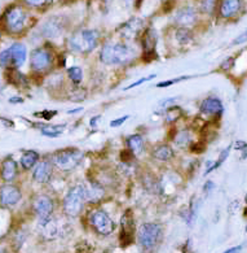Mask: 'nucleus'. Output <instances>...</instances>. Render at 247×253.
Returning <instances> with one entry per match:
<instances>
[{"instance_id": "nucleus-31", "label": "nucleus", "mask_w": 247, "mask_h": 253, "mask_svg": "<svg viewBox=\"0 0 247 253\" xmlns=\"http://www.w3.org/2000/svg\"><path fill=\"white\" fill-rule=\"evenodd\" d=\"M181 115V109L178 105H172L167 109V113H166V120H167L168 124H174L180 118Z\"/></svg>"}, {"instance_id": "nucleus-43", "label": "nucleus", "mask_w": 247, "mask_h": 253, "mask_svg": "<svg viewBox=\"0 0 247 253\" xmlns=\"http://www.w3.org/2000/svg\"><path fill=\"white\" fill-rule=\"evenodd\" d=\"M120 156H122V160L123 161H126V163H130L131 160H132V157H134V153L131 152L130 149H124V151H122V153H120Z\"/></svg>"}, {"instance_id": "nucleus-38", "label": "nucleus", "mask_w": 247, "mask_h": 253, "mask_svg": "<svg viewBox=\"0 0 247 253\" xmlns=\"http://www.w3.org/2000/svg\"><path fill=\"white\" fill-rule=\"evenodd\" d=\"M127 120H130V116L128 115L122 116V117L115 118V120H113V121L110 122V126H111V127H119V126L123 125L124 122L127 121Z\"/></svg>"}, {"instance_id": "nucleus-6", "label": "nucleus", "mask_w": 247, "mask_h": 253, "mask_svg": "<svg viewBox=\"0 0 247 253\" xmlns=\"http://www.w3.org/2000/svg\"><path fill=\"white\" fill-rule=\"evenodd\" d=\"M28 21V13L21 5H12L4 13V25L10 34H20L24 32Z\"/></svg>"}, {"instance_id": "nucleus-46", "label": "nucleus", "mask_w": 247, "mask_h": 253, "mask_svg": "<svg viewBox=\"0 0 247 253\" xmlns=\"http://www.w3.org/2000/svg\"><path fill=\"white\" fill-rule=\"evenodd\" d=\"M242 250H244V246H236L229 248V250L224 251L223 253H240Z\"/></svg>"}, {"instance_id": "nucleus-17", "label": "nucleus", "mask_w": 247, "mask_h": 253, "mask_svg": "<svg viewBox=\"0 0 247 253\" xmlns=\"http://www.w3.org/2000/svg\"><path fill=\"white\" fill-rule=\"evenodd\" d=\"M18 175V167L17 163L14 161L12 157H7L1 163L0 167V178L5 182V183H12Z\"/></svg>"}, {"instance_id": "nucleus-20", "label": "nucleus", "mask_w": 247, "mask_h": 253, "mask_svg": "<svg viewBox=\"0 0 247 253\" xmlns=\"http://www.w3.org/2000/svg\"><path fill=\"white\" fill-rule=\"evenodd\" d=\"M65 29V22L60 17H52L43 25V34L48 38H57Z\"/></svg>"}, {"instance_id": "nucleus-11", "label": "nucleus", "mask_w": 247, "mask_h": 253, "mask_svg": "<svg viewBox=\"0 0 247 253\" xmlns=\"http://www.w3.org/2000/svg\"><path fill=\"white\" fill-rule=\"evenodd\" d=\"M21 198H22V194L17 186L5 183L0 188V204L3 207H14L20 203Z\"/></svg>"}, {"instance_id": "nucleus-4", "label": "nucleus", "mask_w": 247, "mask_h": 253, "mask_svg": "<svg viewBox=\"0 0 247 253\" xmlns=\"http://www.w3.org/2000/svg\"><path fill=\"white\" fill-rule=\"evenodd\" d=\"M163 238V227L159 223H144L140 226L138 231V240L139 244L142 247L145 251H153L155 247L161 243Z\"/></svg>"}, {"instance_id": "nucleus-34", "label": "nucleus", "mask_w": 247, "mask_h": 253, "mask_svg": "<svg viewBox=\"0 0 247 253\" xmlns=\"http://www.w3.org/2000/svg\"><path fill=\"white\" fill-rule=\"evenodd\" d=\"M0 65L1 66H9L12 65V55H10V49H4L3 52H0Z\"/></svg>"}, {"instance_id": "nucleus-39", "label": "nucleus", "mask_w": 247, "mask_h": 253, "mask_svg": "<svg viewBox=\"0 0 247 253\" xmlns=\"http://www.w3.org/2000/svg\"><path fill=\"white\" fill-rule=\"evenodd\" d=\"M56 115H57V111H43V112L35 113L36 117H41V118H44V120H51V118Z\"/></svg>"}, {"instance_id": "nucleus-24", "label": "nucleus", "mask_w": 247, "mask_h": 253, "mask_svg": "<svg viewBox=\"0 0 247 253\" xmlns=\"http://www.w3.org/2000/svg\"><path fill=\"white\" fill-rule=\"evenodd\" d=\"M39 153L36 151H26L24 155L21 156L20 164L21 167L24 168L25 170H29L31 168H34L36 164L39 163Z\"/></svg>"}, {"instance_id": "nucleus-47", "label": "nucleus", "mask_w": 247, "mask_h": 253, "mask_svg": "<svg viewBox=\"0 0 247 253\" xmlns=\"http://www.w3.org/2000/svg\"><path fill=\"white\" fill-rule=\"evenodd\" d=\"M126 1V4H127L128 7H131V5H135V7H140L141 3H142V0H124Z\"/></svg>"}, {"instance_id": "nucleus-25", "label": "nucleus", "mask_w": 247, "mask_h": 253, "mask_svg": "<svg viewBox=\"0 0 247 253\" xmlns=\"http://www.w3.org/2000/svg\"><path fill=\"white\" fill-rule=\"evenodd\" d=\"M127 148L130 149L131 152L134 155H140L144 151V139L139 134L131 135L127 138Z\"/></svg>"}, {"instance_id": "nucleus-18", "label": "nucleus", "mask_w": 247, "mask_h": 253, "mask_svg": "<svg viewBox=\"0 0 247 253\" xmlns=\"http://www.w3.org/2000/svg\"><path fill=\"white\" fill-rule=\"evenodd\" d=\"M86 187V195H87V201L96 204L99 201H101L105 196V188L99 180H89L88 183L84 184Z\"/></svg>"}, {"instance_id": "nucleus-50", "label": "nucleus", "mask_w": 247, "mask_h": 253, "mask_svg": "<svg viewBox=\"0 0 247 253\" xmlns=\"http://www.w3.org/2000/svg\"><path fill=\"white\" fill-rule=\"evenodd\" d=\"M0 121H1V122H4V124H5V125L8 126V127H13V126H14L13 121H10V120H7V118H4V117H0Z\"/></svg>"}, {"instance_id": "nucleus-40", "label": "nucleus", "mask_w": 247, "mask_h": 253, "mask_svg": "<svg viewBox=\"0 0 247 253\" xmlns=\"http://www.w3.org/2000/svg\"><path fill=\"white\" fill-rule=\"evenodd\" d=\"M244 43H247V30H246V32H244V33H241L237 38L234 39L233 42H232V44L240 45V44H244Z\"/></svg>"}, {"instance_id": "nucleus-44", "label": "nucleus", "mask_w": 247, "mask_h": 253, "mask_svg": "<svg viewBox=\"0 0 247 253\" xmlns=\"http://www.w3.org/2000/svg\"><path fill=\"white\" fill-rule=\"evenodd\" d=\"M176 100H178V96H175V97H167V99H165V100L161 101V107H168V105H174L172 103H175Z\"/></svg>"}, {"instance_id": "nucleus-49", "label": "nucleus", "mask_w": 247, "mask_h": 253, "mask_svg": "<svg viewBox=\"0 0 247 253\" xmlns=\"http://www.w3.org/2000/svg\"><path fill=\"white\" fill-rule=\"evenodd\" d=\"M9 103L10 104H21V103H24V99H22V97H18V96L10 97Z\"/></svg>"}, {"instance_id": "nucleus-22", "label": "nucleus", "mask_w": 247, "mask_h": 253, "mask_svg": "<svg viewBox=\"0 0 247 253\" xmlns=\"http://www.w3.org/2000/svg\"><path fill=\"white\" fill-rule=\"evenodd\" d=\"M39 227H40L41 235L48 240L55 239L57 234H59V227H57V223H56V221L53 218H47L40 221Z\"/></svg>"}, {"instance_id": "nucleus-45", "label": "nucleus", "mask_w": 247, "mask_h": 253, "mask_svg": "<svg viewBox=\"0 0 247 253\" xmlns=\"http://www.w3.org/2000/svg\"><path fill=\"white\" fill-rule=\"evenodd\" d=\"M213 187H215V184H213L212 180H207L206 184H205V188H203L205 194H206V195L211 194V192H212V190H213Z\"/></svg>"}, {"instance_id": "nucleus-16", "label": "nucleus", "mask_w": 247, "mask_h": 253, "mask_svg": "<svg viewBox=\"0 0 247 253\" xmlns=\"http://www.w3.org/2000/svg\"><path fill=\"white\" fill-rule=\"evenodd\" d=\"M244 7V0H221L219 5V14L221 18L236 17Z\"/></svg>"}, {"instance_id": "nucleus-51", "label": "nucleus", "mask_w": 247, "mask_h": 253, "mask_svg": "<svg viewBox=\"0 0 247 253\" xmlns=\"http://www.w3.org/2000/svg\"><path fill=\"white\" fill-rule=\"evenodd\" d=\"M80 111H83V108H82V107L75 108V109H70V111L68 112V113H69V115H74V113H78V112H80Z\"/></svg>"}, {"instance_id": "nucleus-15", "label": "nucleus", "mask_w": 247, "mask_h": 253, "mask_svg": "<svg viewBox=\"0 0 247 253\" xmlns=\"http://www.w3.org/2000/svg\"><path fill=\"white\" fill-rule=\"evenodd\" d=\"M52 174H53V163L49 161V160L39 161L34 167V170H33L34 180L41 184L48 183L52 178Z\"/></svg>"}, {"instance_id": "nucleus-28", "label": "nucleus", "mask_w": 247, "mask_h": 253, "mask_svg": "<svg viewBox=\"0 0 247 253\" xmlns=\"http://www.w3.org/2000/svg\"><path fill=\"white\" fill-rule=\"evenodd\" d=\"M220 5V0H202L201 1V8H202V11L207 14H213L215 11H216L217 8Z\"/></svg>"}, {"instance_id": "nucleus-8", "label": "nucleus", "mask_w": 247, "mask_h": 253, "mask_svg": "<svg viewBox=\"0 0 247 253\" xmlns=\"http://www.w3.org/2000/svg\"><path fill=\"white\" fill-rule=\"evenodd\" d=\"M53 63V56H52L51 51L45 47H40V48L34 49L31 52L30 56V64L31 69L36 72V73H43L47 72L52 66Z\"/></svg>"}, {"instance_id": "nucleus-52", "label": "nucleus", "mask_w": 247, "mask_h": 253, "mask_svg": "<svg viewBox=\"0 0 247 253\" xmlns=\"http://www.w3.org/2000/svg\"><path fill=\"white\" fill-rule=\"evenodd\" d=\"M244 215H245V217H247V207L245 208V211H244Z\"/></svg>"}, {"instance_id": "nucleus-2", "label": "nucleus", "mask_w": 247, "mask_h": 253, "mask_svg": "<svg viewBox=\"0 0 247 253\" xmlns=\"http://www.w3.org/2000/svg\"><path fill=\"white\" fill-rule=\"evenodd\" d=\"M99 32L92 29L78 30L69 38V48L76 53H89L99 44Z\"/></svg>"}, {"instance_id": "nucleus-54", "label": "nucleus", "mask_w": 247, "mask_h": 253, "mask_svg": "<svg viewBox=\"0 0 247 253\" xmlns=\"http://www.w3.org/2000/svg\"><path fill=\"white\" fill-rule=\"evenodd\" d=\"M246 232H247V226H246Z\"/></svg>"}, {"instance_id": "nucleus-48", "label": "nucleus", "mask_w": 247, "mask_h": 253, "mask_svg": "<svg viewBox=\"0 0 247 253\" xmlns=\"http://www.w3.org/2000/svg\"><path fill=\"white\" fill-rule=\"evenodd\" d=\"M100 120H101V116H95V117L91 118V121H89V125L92 126V127H96Z\"/></svg>"}, {"instance_id": "nucleus-42", "label": "nucleus", "mask_w": 247, "mask_h": 253, "mask_svg": "<svg viewBox=\"0 0 247 253\" xmlns=\"http://www.w3.org/2000/svg\"><path fill=\"white\" fill-rule=\"evenodd\" d=\"M24 1L28 4V5H31V7H41V5H44L48 0H24Z\"/></svg>"}, {"instance_id": "nucleus-27", "label": "nucleus", "mask_w": 247, "mask_h": 253, "mask_svg": "<svg viewBox=\"0 0 247 253\" xmlns=\"http://www.w3.org/2000/svg\"><path fill=\"white\" fill-rule=\"evenodd\" d=\"M175 37L180 44H189L193 41V33L188 28H178L175 33Z\"/></svg>"}, {"instance_id": "nucleus-19", "label": "nucleus", "mask_w": 247, "mask_h": 253, "mask_svg": "<svg viewBox=\"0 0 247 253\" xmlns=\"http://www.w3.org/2000/svg\"><path fill=\"white\" fill-rule=\"evenodd\" d=\"M142 26H144V21L141 18H131L130 21L120 26L119 33L126 39L135 38V37H138L140 34V32L142 30Z\"/></svg>"}, {"instance_id": "nucleus-7", "label": "nucleus", "mask_w": 247, "mask_h": 253, "mask_svg": "<svg viewBox=\"0 0 247 253\" xmlns=\"http://www.w3.org/2000/svg\"><path fill=\"white\" fill-rule=\"evenodd\" d=\"M89 225L92 226L93 230L100 234V235L107 236L113 234L115 230V223L111 219L106 211L103 209H95V211L89 214Z\"/></svg>"}, {"instance_id": "nucleus-23", "label": "nucleus", "mask_w": 247, "mask_h": 253, "mask_svg": "<svg viewBox=\"0 0 247 253\" xmlns=\"http://www.w3.org/2000/svg\"><path fill=\"white\" fill-rule=\"evenodd\" d=\"M153 157L161 163H167L174 157V149L168 144H162V146L155 147L153 151Z\"/></svg>"}, {"instance_id": "nucleus-33", "label": "nucleus", "mask_w": 247, "mask_h": 253, "mask_svg": "<svg viewBox=\"0 0 247 253\" xmlns=\"http://www.w3.org/2000/svg\"><path fill=\"white\" fill-rule=\"evenodd\" d=\"M190 78H192V77L184 76V77H178V78H174V80H170V81H163V82H159V84H157V87H158V88H165V87H170L172 86V84L181 82V81L190 80Z\"/></svg>"}, {"instance_id": "nucleus-53", "label": "nucleus", "mask_w": 247, "mask_h": 253, "mask_svg": "<svg viewBox=\"0 0 247 253\" xmlns=\"http://www.w3.org/2000/svg\"><path fill=\"white\" fill-rule=\"evenodd\" d=\"M245 203H246V205H247V194H246V196H245Z\"/></svg>"}, {"instance_id": "nucleus-26", "label": "nucleus", "mask_w": 247, "mask_h": 253, "mask_svg": "<svg viewBox=\"0 0 247 253\" xmlns=\"http://www.w3.org/2000/svg\"><path fill=\"white\" fill-rule=\"evenodd\" d=\"M65 125H41V134L48 138H57L65 131Z\"/></svg>"}, {"instance_id": "nucleus-35", "label": "nucleus", "mask_w": 247, "mask_h": 253, "mask_svg": "<svg viewBox=\"0 0 247 253\" xmlns=\"http://www.w3.org/2000/svg\"><path fill=\"white\" fill-rule=\"evenodd\" d=\"M155 77H157V76H155V74H151V76H149V77H144V78H140V80H139V81H136V82H134V84H130V86L124 87L123 90H124V91L132 90V88H135V87L141 86V84H145V82H149V81L154 80Z\"/></svg>"}, {"instance_id": "nucleus-3", "label": "nucleus", "mask_w": 247, "mask_h": 253, "mask_svg": "<svg viewBox=\"0 0 247 253\" xmlns=\"http://www.w3.org/2000/svg\"><path fill=\"white\" fill-rule=\"evenodd\" d=\"M86 201L87 195L84 184H76L68 191V194L64 198V201H62L64 213L71 218H75L82 213Z\"/></svg>"}, {"instance_id": "nucleus-41", "label": "nucleus", "mask_w": 247, "mask_h": 253, "mask_svg": "<svg viewBox=\"0 0 247 253\" xmlns=\"http://www.w3.org/2000/svg\"><path fill=\"white\" fill-rule=\"evenodd\" d=\"M233 147L236 151H241L242 153L247 152V142H245V140H237L233 144Z\"/></svg>"}, {"instance_id": "nucleus-21", "label": "nucleus", "mask_w": 247, "mask_h": 253, "mask_svg": "<svg viewBox=\"0 0 247 253\" xmlns=\"http://www.w3.org/2000/svg\"><path fill=\"white\" fill-rule=\"evenodd\" d=\"M9 49L10 55H12V65L14 68H20V66L24 65L26 55H28L26 47L22 43H14L13 45H10Z\"/></svg>"}, {"instance_id": "nucleus-1", "label": "nucleus", "mask_w": 247, "mask_h": 253, "mask_svg": "<svg viewBox=\"0 0 247 253\" xmlns=\"http://www.w3.org/2000/svg\"><path fill=\"white\" fill-rule=\"evenodd\" d=\"M136 51L127 43H107L100 52L101 63L106 65H124L135 59Z\"/></svg>"}, {"instance_id": "nucleus-13", "label": "nucleus", "mask_w": 247, "mask_h": 253, "mask_svg": "<svg viewBox=\"0 0 247 253\" xmlns=\"http://www.w3.org/2000/svg\"><path fill=\"white\" fill-rule=\"evenodd\" d=\"M33 207H34L35 213H36V215H38L40 221L51 218L53 209H55L53 200L49 196H47V195H40V196H38L34 200Z\"/></svg>"}, {"instance_id": "nucleus-12", "label": "nucleus", "mask_w": 247, "mask_h": 253, "mask_svg": "<svg viewBox=\"0 0 247 253\" xmlns=\"http://www.w3.org/2000/svg\"><path fill=\"white\" fill-rule=\"evenodd\" d=\"M141 44H142V51H144V60L145 61H151L157 59L155 55V47H157V35L153 29L145 30L141 38Z\"/></svg>"}, {"instance_id": "nucleus-10", "label": "nucleus", "mask_w": 247, "mask_h": 253, "mask_svg": "<svg viewBox=\"0 0 247 253\" xmlns=\"http://www.w3.org/2000/svg\"><path fill=\"white\" fill-rule=\"evenodd\" d=\"M198 21V12L196 8L185 5L180 8L175 14V24L178 28H190L193 25H196Z\"/></svg>"}, {"instance_id": "nucleus-14", "label": "nucleus", "mask_w": 247, "mask_h": 253, "mask_svg": "<svg viewBox=\"0 0 247 253\" xmlns=\"http://www.w3.org/2000/svg\"><path fill=\"white\" fill-rule=\"evenodd\" d=\"M199 111H201V113H203V115L220 118L224 112L223 101L220 100L219 97L216 96L206 97V99L201 103V105H199Z\"/></svg>"}, {"instance_id": "nucleus-5", "label": "nucleus", "mask_w": 247, "mask_h": 253, "mask_svg": "<svg viewBox=\"0 0 247 253\" xmlns=\"http://www.w3.org/2000/svg\"><path fill=\"white\" fill-rule=\"evenodd\" d=\"M84 157V153L78 148H65L60 149L53 155L52 157V163L53 165L59 168L60 170L64 171H70V170L75 169L79 163Z\"/></svg>"}, {"instance_id": "nucleus-32", "label": "nucleus", "mask_w": 247, "mask_h": 253, "mask_svg": "<svg viewBox=\"0 0 247 253\" xmlns=\"http://www.w3.org/2000/svg\"><path fill=\"white\" fill-rule=\"evenodd\" d=\"M232 148H233V146L230 144V146H228L227 148L223 149V151L220 152L219 159H217L216 161H215V169L220 168V167H221V165H223L224 163H225V161H227V159H228V157H229V153H230V151H232Z\"/></svg>"}, {"instance_id": "nucleus-37", "label": "nucleus", "mask_w": 247, "mask_h": 253, "mask_svg": "<svg viewBox=\"0 0 247 253\" xmlns=\"http://www.w3.org/2000/svg\"><path fill=\"white\" fill-rule=\"evenodd\" d=\"M234 61H236V57H228L227 60H224L221 65H220V69L224 70V72H228L233 68L234 65Z\"/></svg>"}, {"instance_id": "nucleus-30", "label": "nucleus", "mask_w": 247, "mask_h": 253, "mask_svg": "<svg viewBox=\"0 0 247 253\" xmlns=\"http://www.w3.org/2000/svg\"><path fill=\"white\" fill-rule=\"evenodd\" d=\"M190 140H192V135H190V132H189L188 130H181V131H178L175 136V143L180 147L188 146L189 143H190Z\"/></svg>"}, {"instance_id": "nucleus-29", "label": "nucleus", "mask_w": 247, "mask_h": 253, "mask_svg": "<svg viewBox=\"0 0 247 253\" xmlns=\"http://www.w3.org/2000/svg\"><path fill=\"white\" fill-rule=\"evenodd\" d=\"M68 76L72 81V84L78 86L83 81V70L80 69L79 66H71V68L68 69Z\"/></svg>"}, {"instance_id": "nucleus-9", "label": "nucleus", "mask_w": 247, "mask_h": 253, "mask_svg": "<svg viewBox=\"0 0 247 253\" xmlns=\"http://www.w3.org/2000/svg\"><path fill=\"white\" fill-rule=\"evenodd\" d=\"M135 235H136V225H135L134 214L131 211H124V214L120 218V244L123 247L130 246L135 240Z\"/></svg>"}, {"instance_id": "nucleus-36", "label": "nucleus", "mask_w": 247, "mask_h": 253, "mask_svg": "<svg viewBox=\"0 0 247 253\" xmlns=\"http://www.w3.org/2000/svg\"><path fill=\"white\" fill-rule=\"evenodd\" d=\"M190 151L194 153H203L206 151V143L202 142V140H199L197 143H193L192 146H190Z\"/></svg>"}]
</instances>
